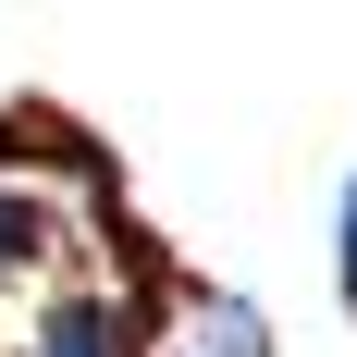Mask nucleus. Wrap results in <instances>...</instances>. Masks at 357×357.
<instances>
[{
  "instance_id": "f257e3e1",
  "label": "nucleus",
  "mask_w": 357,
  "mask_h": 357,
  "mask_svg": "<svg viewBox=\"0 0 357 357\" xmlns=\"http://www.w3.org/2000/svg\"><path fill=\"white\" fill-rule=\"evenodd\" d=\"M25 357H160V308L123 296V284H62L37 308Z\"/></svg>"
},
{
  "instance_id": "f03ea898",
  "label": "nucleus",
  "mask_w": 357,
  "mask_h": 357,
  "mask_svg": "<svg viewBox=\"0 0 357 357\" xmlns=\"http://www.w3.org/2000/svg\"><path fill=\"white\" fill-rule=\"evenodd\" d=\"M50 247H62V210H50L37 185H13V173H0V284H13V271H37Z\"/></svg>"
},
{
  "instance_id": "7ed1b4c3",
  "label": "nucleus",
  "mask_w": 357,
  "mask_h": 357,
  "mask_svg": "<svg viewBox=\"0 0 357 357\" xmlns=\"http://www.w3.org/2000/svg\"><path fill=\"white\" fill-rule=\"evenodd\" d=\"M185 333H197L185 357H271V345H259V308H234V296H197Z\"/></svg>"
},
{
  "instance_id": "20e7f679",
  "label": "nucleus",
  "mask_w": 357,
  "mask_h": 357,
  "mask_svg": "<svg viewBox=\"0 0 357 357\" xmlns=\"http://www.w3.org/2000/svg\"><path fill=\"white\" fill-rule=\"evenodd\" d=\"M333 296H345V321H357V173L333 197Z\"/></svg>"
}]
</instances>
